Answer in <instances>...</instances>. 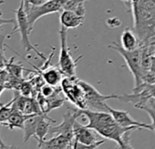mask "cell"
I'll return each instance as SVG.
<instances>
[{
	"label": "cell",
	"instance_id": "1",
	"mask_svg": "<svg viewBox=\"0 0 155 149\" xmlns=\"http://www.w3.org/2000/svg\"><path fill=\"white\" fill-rule=\"evenodd\" d=\"M16 14V24H15V27L14 29L7 36V37H10L14 33H16V31L19 32L20 36H21V44L24 47V49L27 52H30V51H34L40 58H42L43 60H47L46 56L43 55V53H41L40 51H38L36 48V46H34L30 40H29V35L32 32V29L30 27L28 19V16H27V12L25 10V4H24V0H21L20 1V6L18 8V9L14 11Z\"/></svg>",
	"mask_w": 155,
	"mask_h": 149
},
{
	"label": "cell",
	"instance_id": "2",
	"mask_svg": "<svg viewBox=\"0 0 155 149\" xmlns=\"http://www.w3.org/2000/svg\"><path fill=\"white\" fill-rule=\"evenodd\" d=\"M109 48H111L117 51L124 59L129 70L132 74L134 78V87H139L143 83L142 81V68H141V57H142V50L140 46L139 48L128 51L125 50L121 45L113 42L109 46Z\"/></svg>",
	"mask_w": 155,
	"mask_h": 149
},
{
	"label": "cell",
	"instance_id": "3",
	"mask_svg": "<svg viewBox=\"0 0 155 149\" xmlns=\"http://www.w3.org/2000/svg\"><path fill=\"white\" fill-rule=\"evenodd\" d=\"M60 38V52L58 57V68L61 70L65 77H74L76 76V68L78 62L82 58L79 56L77 59L72 57L70 50L68 46V29L61 27L58 31Z\"/></svg>",
	"mask_w": 155,
	"mask_h": 149
},
{
	"label": "cell",
	"instance_id": "4",
	"mask_svg": "<svg viewBox=\"0 0 155 149\" xmlns=\"http://www.w3.org/2000/svg\"><path fill=\"white\" fill-rule=\"evenodd\" d=\"M100 135L86 125L78 122L74 124V146L73 148H98L105 143L106 139H101Z\"/></svg>",
	"mask_w": 155,
	"mask_h": 149
},
{
	"label": "cell",
	"instance_id": "5",
	"mask_svg": "<svg viewBox=\"0 0 155 149\" xmlns=\"http://www.w3.org/2000/svg\"><path fill=\"white\" fill-rule=\"evenodd\" d=\"M61 89L66 96V99L70 101L78 108L87 109L85 92L80 83V78L76 76L65 77L60 83Z\"/></svg>",
	"mask_w": 155,
	"mask_h": 149
},
{
	"label": "cell",
	"instance_id": "6",
	"mask_svg": "<svg viewBox=\"0 0 155 149\" xmlns=\"http://www.w3.org/2000/svg\"><path fill=\"white\" fill-rule=\"evenodd\" d=\"M67 1L68 0H49V1H47L46 3L39 6L28 5L25 7L31 29L33 30L35 23L44 16L62 11Z\"/></svg>",
	"mask_w": 155,
	"mask_h": 149
},
{
	"label": "cell",
	"instance_id": "7",
	"mask_svg": "<svg viewBox=\"0 0 155 149\" xmlns=\"http://www.w3.org/2000/svg\"><path fill=\"white\" fill-rule=\"evenodd\" d=\"M80 83L85 92V97L88 106L87 109L108 112V105L106 104V101L109 99H117L118 97V95H102L94 87L83 80L80 79Z\"/></svg>",
	"mask_w": 155,
	"mask_h": 149
},
{
	"label": "cell",
	"instance_id": "8",
	"mask_svg": "<svg viewBox=\"0 0 155 149\" xmlns=\"http://www.w3.org/2000/svg\"><path fill=\"white\" fill-rule=\"evenodd\" d=\"M80 108L68 107L67 113L63 116V121L57 126H51L48 134H60L74 141V124L77 119L81 116Z\"/></svg>",
	"mask_w": 155,
	"mask_h": 149
},
{
	"label": "cell",
	"instance_id": "9",
	"mask_svg": "<svg viewBox=\"0 0 155 149\" xmlns=\"http://www.w3.org/2000/svg\"><path fill=\"white\" fill-rule=\"evenodd\" d=\"M80 110L81 115L84 116L89 120V123L86 125V126L94 129L96 132L100 128L115 122L113 116L109 112L95 111L91 109H81V108Z\"/></svg>",
	"mask_w": 155,
	"mask_h": 149
},
{
	"label": "cell",
	"instance_id": "10",
	"mask_svg": "<svg viewBox=\"0 0 155 149\" xmlns=\"http://www.w3.org/2000/svg\"><path fill=\"white\" fill-rule=\"evenodd\" d=\"M108 112L111 114V116H113L114 120L120 125L121 126L124 127H130V126H137L140 129H148V130H151V125H148V124H144V123H140L137 120H135L134 118H132V116L130 115V113L128 111L125 110H117L114 109L110 106H108Z\"/></svg>",
	"mask_w": 155,
	"mask_h": 149
},
{
	"label": "cell",
	"instance_id": "11",
	"mask_svg": "<svg viewBox=\"0 0 155 149\" xmlns=\"http://www.w3.org/2000/svg\"><path fill=\"white\" fill-rule=\"evenodd\" d=\"M85 16H81L72 10L64 9L60 13L59 21L61 27H64L67 29L69 28H77L84 23Z\"/></svg>",
	"mask_w": 155,
	"mask_h": 149
},
{
	"label": "cell",
	"instance_id": "12",
	"mask_svg": "<svg viewBox=\"0 0 155 149\" xmlns=\"http://www.w3.org/2000/svg\"><path fill=\"white\" fill-rule=\"evenodd\" d=\"M36 68L38 71V73L41 74V77L46 84L51 85L53 87H58L63 79L64 74L61 72V70L58 67L48 66L45 68H38V67Z\"/></svg>",
	"mask_w": 155,
	"mask_h": 149
},
{
	"label": "cell",
	"instance_id": "13",
	"mask_svg": "<svg viewBox=\"0 0 155 149\" xmlns=\"http://www.w3.org/2000/svg\"><path fill=\"white\" fill-rule=\"evenodd\" d=\"M74 146V141L68 139L67 136L63 135H57L56 136L48 139L43 140L41 143L38 144V148H73Z\"/></svg>",
	"mask_w": 155,
	"mask_h": 149
},
{
	"label": "cell",
	"instance_id": "14",
	"mask_svg": "<svg viewBox=\"0 0 155 149\" xmlns=\"http://www.w3.org/2000/svg\"><path fill=\"white\" fill-rule=\"evenodd\" d=\"M120 42L121 46L128 51H132L140 47V40L134 31V29L130 27H126L121 36H120Z\"/></svg>",
	"mask_w": 155,
	"mask_h": 149
},
{
	"label": "cell",
	"instance_id": "15",
	"mask_svg": "<svg viewBox=\"0 0 155 149\" xmlns=\"http://www.w3.org/2000/svg\"><path fill=\"white\" fill-rule=\"evenodd\" d=\"M46 114H36V115H31L25 122L24 125V142H28L32 136H35L36 135V130L38 127V125L43 116Z\"/></svg>",
	"mask_w": 155,
	"mask_h": 149
},
{
	"label": "cell",
	"instance_id": "16",
	"mask_svg": "<svg viewBox=\"0 0 155 149\" xmlns=\"http://www.w3.org/2000/svg\"><path fill=\"white\" fill-rule=\"evenodd\" d=\"M31 115H26L18 110H13V113L11 114L10 117L7 121V123L4 124V125L8 126L9 129H15V128H24V125L26 120Z\"/></svg>",
	"mask_w": 155,
	"mask_h": 149
},
{
	"label": "cell",
	"instance_id": "17",
	"mask_svg": "<svg viewBox=\"0 0 155 149\" xmlns=\"http://www.w3.org/2000/svg\"><path fill=\"white\" fill-rule=\"evenodd\" d=\"M52 123H56V120L49 118L47 115H44L41 120L39 121L37 130H36V135H35V137L38 139V144L41 143L43 140H45L46 135L49 133V129L51 127L50 125Z\"/></svg>",
	"mask_w": 155,
	"mask_h": 149
},
{
	"label": "cell",
	"instance_id": "18",
	"mask_svg": "<svg viewBox=\"0 0 155 149\" xmlns=\"http://www.w3.org/2000/svg\"><path fill=\"white\" fill-rule=\"evenodd\" d=\"M88 0H68L64 5V9L67 10H72L77 12L81 16H85L86 10L84 7V3Z\"/></svg>",
	"mask_w": 155,
	"mask_h": 149
},
{
	"label": "cell",
	"instance_id": "19",
	"mask_svg": "<svg viewBox=\"0 0 155 149\" xmlns=\"http://www.w3.org/2000/svg\"><path fill=\"white\" fill-rule=\"evenodd\" d=\"M14 59H15V57L10 58V60L8 61V63L6 64L5 67H6V69L8 71V73H9L10 76H13V77H15V78L23 79V71L25 70V68H24L22 65L14 64V63H13V60H14Z\"/></svg>",
	"mask_w": 155,
	"mask_h": 149
},
{
	"label": "cell",
	"instance_id": "20",
	"mask_svg": "<svg viewBox=\"0 0 155 149\" xmlns=\"http://www.w3.org/2000/svg\"><path fill=\"white\" fill-rule=\"evenodd\" d=\"M13 102L14 99H12L10 102H8L6 105H0V124L1 125L7 123L11 114L13 113V107H12Z\"/></svg>",
	"mask_w": 155,
	"mask_h": 149
},
{
	"label": "cell",
	"instance_id": "21",
	"mask_svg": "<svg viewBox=\"0 0 155 149\" xmlns=\"http://www.w3.org/2000/svg\"><path fill=\"white\" fill-rule=\"evenodd\" d=\"M140 110H144L150 116V117L151 119L150 125H151L152 131L155 132V100L150 99L145 106H143L140 108Z\"/></svg>",
	"mask_w": 155,
	"mask_h": 149
},
{
	"label": "cell",
	"instance_id": "22",
	"mask_svg": "<svg viewBox=\"0 0 155 149\" xmlns=\"http://www.w3.org/2000/svg\"><path fill=\"white\" fill-rule=\"evenodd\" d=\"M19 92L21 95L28 97H33V85L30 82L24 81L19 88Z\"/></svg>",
	"mask_w": 155,
	"mask_h": 149
},
{
	"label": "cell",
	"instance_id": "23",
	"mask_svg": "<svg viewBox=\"0 0 155 149\" xmlns=\"http://www.w3.org/2000/svg\"><path fill=\"white\" fill-rule=\"evenodd\" d=\"M5 36L0 35V66L5 67L8 60L5 57Z\"/></svg>",
	"mask_w": 155,
	"mask_h": 149
},
{
	"label": "cell",
	"instance_id": "24",
	"mask_svg": "<svg viewBox=\"0 0 155 149\" xmlns=\"http://www.w3.org/2000/svg\"><path fill=\"white\" fill-rule=\"evenodd\" d=\"M106 24L110 28H116V27H119L121 26V21L118 17H113L108 18L107 21H106Z\"/></svg>",
	"mask_w": 155,
	"mask_h": 149
},
{
	"label": "cell",
	"instance_id": "25",
	"mask_svg": "<svg viewBox=\"0 0 155 149\" xmlns=\"http://www.w3.org/2000/svg\"><path fill=\"white\" fill-rule=\"evenodd\" d=\"M9 78V73L6 67H0V82L6 83Z\"/></svg>",
	"mask_w": 155,
	"mask_h": 149
},
{
	"label": "cell",
	"instance_id": "26",
	"mask_svg": "<svg viewBox=\"0 0 155 149\" xmlns=\"http://www.w3.org/2000/svg\"><path fill=\"white\" fill-rule=\"evenodd\" d=\"M4 3L3 0H0V4ZM2 12L0 10V27H1L3 25H8V24H16V18L15 19H5L2 17Z\"/></svg>",
	"mask_w": 155,
	"mask_h": 149
},
{
	"label": "cell",
	"instance_id": "27",
	"mask_svg": "<svg viewBox=\"0 0 155 149\" xmlns=\"http://www.w3.org/2000/svg\"><path fill=\"white\" fill-rule=\"evenodd\" d=\"M150 70L155 74V55H152V56H151V63H150Z\"/></svg>",
	"mask_w": 155,
	"mask_h": 149
},
{
	"label": "cell",
	"instance_id": "28",
	"mask_svg": "<svg viewBox=\"0 0 155 149\" xmlns=\"http://www.w3.org/2000/svg\"><path fill=\"white\" fill-rule=\"evenodd\" d=\"M150 88L151 97H152V99L155 100V84H150Z\"/></svg>",
	"mask_w": 155,
	"mask_h": 149
},
{
	"label": "cell",
	"instance_id": "29",
	"mask_svg": "<svg viewBox=\"0 0 155 149\" xmlns=\"http://www.w3.org/2000/svg\"><path fill=\"white\" fill-rule=\"evenodd\" d=\"M7 89V87H6V83H3V82H0V97H1L2 93Z\"/></svg>",
	"mask_w": 155,
	"mask_h": 149
},
{
	"label": "cell",
	"instance_id": "30",
	"mask_svg": "<svg viewBox=\"0 0 155 149\" xmlns=\"http://www.w3.org/2000/svg\"><path fill=\"white\" fill-rule=\"evenodd\" d=\"M120 1L124 2L128 7H130V4H131V0H120Z\"/></svg>",
	"mask_w": 155,
	"mask_h": 149
}]
</instances>
